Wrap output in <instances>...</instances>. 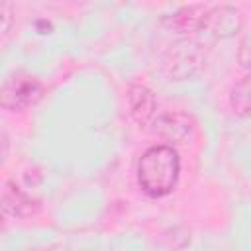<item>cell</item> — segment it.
Here are the masks:
<instances>
[{
	"label": "cell",
	"instance_id": "1",
	"mask_svg": "<svg viewBox=\"0 0 251 251\" xmlns=\"http://www.w3.org/2000/svg\"><path fill=\"white\" fill-rule=\"evenodd\" d=\"M180 176V157L171 145H153L145 149L137 163V182L151 198L171 194Z\"/></svg>",
	"mask_w": 251,
	"mask_h": 251
},
{
	"label": "cell",
	"instance_id": "2",
	"mask_svg": "<svg viewBox=\"0 0 251 251\" xmlns=\"http://www.w3.org/2000/svg\"><path fill=\"white\" fill-rule=\"evenodd\" d=\"M247 102H249V110H247V112H251V75L245 76V80H241V82L233 88V96H231V104H233V108H237L239 112H245Z\"/></svg>",
	"mask_w": 251,
	"mask_h": 251
}]
</instances>
